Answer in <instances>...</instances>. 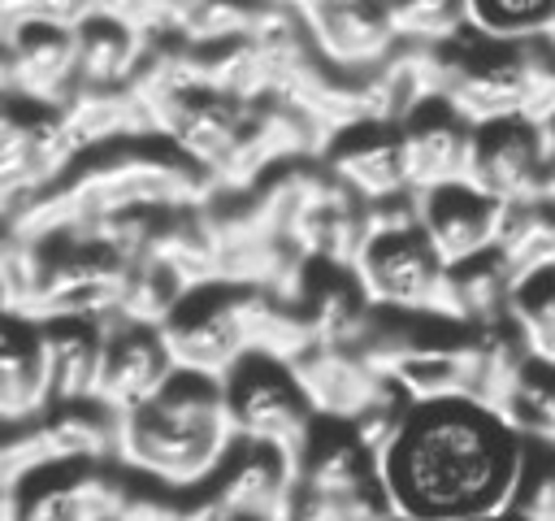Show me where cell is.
I'll return each instance as SVG.
<instances>
[{
	"label": "cell",
	"instance_id": "cb8c5ba5",
	"mask_svg": "<svg viewBox=\"0 0 555 521\" xmlns=\"http://www.w3.org/2000/svg\"><path fill=\"white\" fill-rule=\"evenodd\" d=\"M390 26L399 39H416V48H434V43H447L455 39L468 22H464V9L455 4H390Z\"/></svg>",
	"mask_w": 555,
	"mask_h": 521
},
{
	"label": "cell",
	"instance_id": "9c48e42d",
	"mask_svg": "<svg viewBox=\"0 0 555 521\" xmlns=\"http://www.w3.org/2000/svg\"><path fill=\"white\" fill-rule=\"evenodd\" d=\"M225 443L230 439H204V434L173 430L169 421H160L147 408L117 417V456L169 486H191V482L208 478L217 469Z\"/></svg>",
	"mask_w": 555,
	"mask_h": 521
},
{
	"label": "cell",
	"instance_id": "d4e9b609",
	"mask_svg": "<svg viewBox=\"0 0 555 521\" xmlns=\"http://www.w3.org/2000/svg\"><path fill=\"white\" fill-rule=\"evenodd\" d=\"M516 512H520V521H555V460L542 465V473L525 478Z\"/></svg>",
	"mask_w": 555,
	"mask_h": 521
},
{
	"label": "cell",
	"instance_id": "3957f363",
	"mask_svg": "<svg viewBox=\"0 0 555 521\" xmlns=\"http://www.w3.org/2000/svg\"><path fill=\"white\" fill-rule=\"evenodd\" d=\"M356 282L369 295V304L386 308H408V313H438L451 321H464L455 278L438 260L434 243L425 239L421 226L399 230V234H377L369 239L364 256L356 260Z\"/></svg>",
	"mask_w": 555,
	"mask_h": 521
},
{
	"label": "cell",
	"instance_id": "603a6c76",
	"mask_svg": "<svg viewBox=\"0 0 555 521\" xmlns=\"http://www.w3.org/2000/svg\"><path fill=\"white\" fill-rule=\"evenodd\" d=\"M507 417L520 434H533V439L555 447V369L551 365H529L525 369Z\"/></svg>",
	"mask_w": 555,
	"mask_h": 521
},
{
	"label": "cell",
	"instance_id": "2e32d148",
	"mask_svg": "<svg viewBox=\"0 0 555 521\" xmlns=\"http://www.w3.org/2000/svg\"><path fill=\"white\" fill-rule=\"evenodd\" d=\"M494 256L503 260L512 287H529L555 274V208L551 204H507Z\"/></svg>",
	"mask_w": 555,
	"mask_h": 521
},
{
	"label": "cell",
	"instance_id": "4316f807",
	"mask_svg": "<svg viewBox=\"0 0 555 521\" xmlns=\"http://www.w3.org/2000/svg\"><path fill=\"white\" fill-rule=\"evenodd\" d=\"M121 521H182V512L165 499H152V495H130Z\"/></svg>",
	"mask_w": 555,
	"mask_h": 521
},
{
	"label": "cell",
	"instance_id": "f1b7e54d",
	"mask_svg": "<svg viewBox=\"0 0 555 521\" xmlns=\"http://www.w3.org/2000/svg\"><path fill=\"white\" fill-rule=\"evenodd\" d=\"M546 43H551V48H555V30H551V35H546Z\"/></svg>",
	"mask_w": 555,
	"mask_h": 521
},
{
	"label": "cell",
	"instance_id": "ac0fdd59",
	"mask_svg": "<svg viewBox=\"0 0 555 521\" xmlns=\"http://www.w3.org/2000/svg\"><path fill=\"white\" fill-rule=\"evenodd\" d=\"M43 360H48V378H52V395L56 399H95L100 386V365H104V334L87 330V326H52L39 334Z\"/></svg>",
	"mask_w": 555,
	"mask_h": 521
},
{
	"label": "cell",
	"instance_id": "30bf717a",
	"mask_svg": "<svg viewBox=\"0 0 555 521\" xmlns=\"http://www.w3.org/2000/svg\"><path fill=\"white\" fill-rule=\"evenodd\" d=\"M178 378V365L160 339V330H143V326H126L113 339H104V365H100V386H95V404L104 412H139L147 408L156 395H165V386Z\"/></svg>",
	"mask_w": 555,
	"mask_h": 521
},
{
	"label": "cell",
	"instance_id": "9a60e30c",
	"mask_svg": "<svg viewBox=\"0 0 555 521\" xmlns=\"http://www.w3.org/2000/svg\"><path fill=\"white\" fill-rule=\"evenodd\" d=\"M147 56V39L95 9L78 26V87H121Z\"/></svg>",
	"mask_w": 555,
	"mask_h": 521
},
{
	"label": "cell",
	"instance_id": "e0dca14e",
	"mask_svg": "<svg viewBox=\"0 0 555 521\" xmlns=\"http://www.w3.org/2000/svg\"><path fill=\"white\" fill-rule=\"evenodd\" d=\"M330 174L356 191L360 200L369 204H386V200H399L408 191V174H403V148H399V135H369L360 143H347V148H334L330 156Z\"/></svg>",
	"mask_w": 555,
	"mask_h": 521
},
{
	"label": "cell",
	"instance_id": "4fadbf2b",
	"mask_svg": "<svg viewBox=\"0 0 555 521\" xmlns=\"http://www.w3.org/2000/svg\"><path fill=\"white\" fill-rule=\"evenodd\" d=\"M78 152V143L69 139L61 113H30L22 117L17 109L4 113L0 126V165H4V195L13 200L17 191L43 195L48 182L61 174V165Z\"/></svg>",
	"mask_w": 555,
	"mask_h": 521
},
{
	"label": "cell",
	"instance_id": "5b68a950",
	"mask_svg": "<svg viewBox=\"0 0 555 521\" xmlns=\"http://www.w3.org/2000/svg\"><path fill=\"white\" fill-rule=\"evenodd\" d=\"M160 339L178 365V373H195V378H230L247 356V295H230V300H212V304H182L165 326Z\"/></svg>",
	"mask_w": 555,
	"mask_h": 521
},
{
	"label": "cell",
	"instance_id": "484cf974",
	"mask_svg": "<svg viewBox=\"0 0 555 521\" xmlns=\"http://www.w3.org/2000/svg\"><path fill=\"white\" fill-rule=\"evenodd\" d=\"M17 521H78V499H74V482H69V486H48V491L30 495Z\"/></svg>",
	"mask_w": 555,
	"mask_h": 521
},
{
	"label": "cell",
	"instance_id": "8fae6325",
	"mask_svg": "<svg viewBox=\"0 0 555 521\" xmlns=\"http://www.w3.org/2000/svg\"><path fill=\"white\" fill-rule=\"evenodd\" d=\"M304 30L312 39V48L334 61V65H351V69H377L395 56V26H390V9L382 4H360V0H317L299 9Z\"/></svg>",
	"mask_w": 555,
	"mask_h": 521
},
{
	"label": "cell",
	"instance_id": "83f0119b",
	"mask_svg": "<svg viewBox=\"0 0 555 521\" xmlns=\"http://www.w3.org/2000/svg\"><path fill=\"white\" fill-rule=\"evenodd\" d=\"M542 204H551V208H555V165H551V178H546V195H542Z\"/></svg>",
	"mask_w": 555,
	"mask_h": 521
},
{
	"label": "cell",
	"instance_id": "d6986e66",
	"mask_svg": "<svg viewBox=\"0 0 555 521\" xmlns=\"http://www.w3.org/2000/svg\"><path fill=\"white\" fill-rule=\"evenodd\" d=\"M373 482H377V465L356 443V434L321 443L317 452H308V460L299 469V486L321 499H356L364 491H377Z\"/></svg>",
	"mask_w": 555,
	"mask_h": 521
},
{
	"label": "cell",
	"instance_id": "277c9868",
	"mask_svg": "<svg viewBox=\"0 0 555 521\" xmlns=\"http://www.w3.org/2000/svg\"><path fill=\"white\" fill-rule=\"evenodd\" d=\"M555 165V126L494 122L477 130L473 187L499 204H542Z\"/></svg>",
	"mask_w": 555,
	"mask_h": 521
},
{
	"label": "cell",
	"instance_id": "8992f818",
	"mask_svg": "<svg viewBox=\"0 0 555 521\" xmlns=\"http://www.w3.org/2000/svg\"><path fill=\"white\" fill-rule=\"evenodd\" d=\"M130 274L121 260L104 256L91 243H78L69 256L48 260L35 300L22 308L35 321H74V317H108L121 308L130 291Z\"/></svg>",
	"mask_w": 555,
	"mask_h": 521
},
{
	"label": "cell",
	"instance_id": "7402d4cb",
	"mask_svg": "<svg viewBox=\"0 0 555 521\" xmlns=\"http://www.w3.org/2000/svg\"><path fill=\"white\" fill-rule=\"evenodd\" d=\"M512 321L520 330L529 360L555 369V274L538 278L512 295Z\"/></svg>",
	"mask_w": 555,
	"mask_h": 521
},
{
	"label": "cell",
	"instance_id": "ffe728a7",
	"mask_svg": "<svg viewBox=\"0 0 555 521\" xmlns=\"http://www.w3.org/2000/svg\"><path fill=\"white\" fill-rule=\"evenodd\" d=\"M48 395H52V378H48L39 334L17 339V330L9 326L4 352H0V408H4V417L9 421L30 417L48 404Z\"/></svg>",
	"mask_w": 555,
	"mask_h": 521
},
{
	"label": "cell",
	"instance_id": "52a82bcc",
	"mask_svg": "<svg viewBox=\"0 0 555 521\" xmlns=\"http://www.w3.org/2000/svg\"><path fill=\"white\" fill-rule=\"evenodd\" d=\"M503 217H507V204L490 200L473 182H455V187L416 195V221L447 269H464V265L490 256L499 247Z\"/></svg>",
	"mask_w": 555,
	"mask_h": 521
},
{
	"label": "cell",
	"instance_id": "6da1fadb",
	"mask_svg": "<svg viewBox=\"0 0 555 521\" xmlns=\"http://www.w3.org/2000/svg\"><path fill=\"white\" fill-rule=\"evenodd\" d=\"M525 486V434L477 399L408 408L377 491L399 521H494Z\"/></svg>",
	"mask_w": 555,
	"mask_h": 521
},
{
	"label": "cell",
	"instance_id": "7c38bea8",
	"mask_svg": "<svg viewBox=\"0 0 555 521\" xmlns=\"http://www.w3.org/2000/svg\"><path fill=\"white\" fill-rule=\"evenodd\" d=\"M295 382L299 391L308 395L312 412H325V417H351L360 421L364 412H373L377 404H386L399 386L390 378H382L360 352H343V347H317L308 352L295 369Z\"/></svg>",
	"mask_w": 555,
	"mask_h": 521
},
{
	"label": "cell",
	"instance_id": "5bb4252c",
	"mask_svg": "<svg viewBox=\"0 0 555 521\" xmlns=\"http://www.w3.org/2000/svg\"><path fill=\"white\" fill-rule=\"evenodd\" d=\"M403 148V174L412 195H429L438 187L473 182V152H477V130L464 126L460 117L451 122H416L399 135Z\"/></svg>",
	"mask_w": 555,
	"mask_h": 521
},
{
	"label": "cell",
	"instance_id": "44dd1931",
	"mask_svg": "<svg viewBox=\"0 0 555 521\" xmlns=\"http://www.w3.org/2000/svg\"><path fill=\"white\" fill-rule=\"evenodd\" d=\"M464 22L473 35L490 43H533L555 30V0H477L464 4Z\"/></svg>",
	"mask_w": 555,
	"mask_h": 521
},
{
	"label": "cell",
	"instance_id": "7a4b0ae2",
	"mask_svg": "<svg viewBox=\"0 0 555 521\" xmlns=\"http://www.w3.org/2000/svg\"><path fill=\"white\" fill-rule=\"evenodd\" d=\"M225 404L234 434H243L256 447L278 452L295 478L308 460V439H312V404L299 391L291 365H278L269 356H247L230 378H225Z\"/></svg>",
	"mask_w": 555,
	"mask_h": 521
},
{
	"label": "cell",
	"instance_id": "ba28073f",
	"mask_svg": "<svg viewBox=\"0 0 555 521\" xmlns=\"http://www.w3.org/2000/svg\"><path fill=\"white\" fill-rule=\"evenodd\" d=\"M4 82L35 104H61L78 91V30L52 22H4Z\"/></svg>",
	"mask_w": 555,
	"mask_h": 521
}]
</instances>
